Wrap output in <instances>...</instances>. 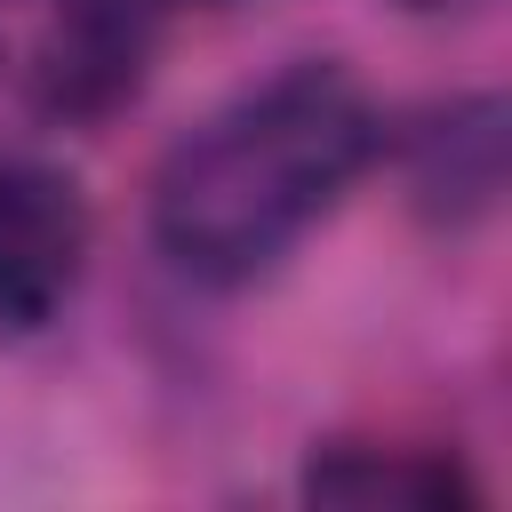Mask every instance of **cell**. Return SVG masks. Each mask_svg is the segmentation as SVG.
<instances>
[{
    "mask_svg": "<svg viewBox=\"0 0 512 512\" xmlns=\"http://www.w3.org/2000/svg\"><path fill=\"white\" fill-rule=\"evenodd\" d=\"M88 192L56 160H0V336H40L64 320L88 272Z\"/></svg>",
    "mask_w": 512,
    "mask_h": 512,
    "instance_id": "7a4b0ae2",
    "label": "cell"
},
{
    "mask_svg": "<svg viewBox=\"0 0 512 512\" xmlns=\"http://www.w3.org/2000/svg\"><path fill=\"white\" fill-rule=\"evenodd\" d=\"M376 152L384 120L368 88L344 64L304 56L168 144L152 168V240L184 280L248 288L344 208Z\"/></svg>",
    "mask_w": 512,
    "mask_h": 512,
    "instance_id": "6da1fadb",
    "label": "cell"
},
{
    "mask_svg": "<svg viewBox=\"0 0 512 512\" xmlns=\"http://www.w3.org/2000/svg\"><path fill=\"white\" fill-rule=\"evenodd\" d=\"M408 16H448V8H472V0H400Z\"/></svg>",
    "mask_w": 512,
    "mask_h": 512,
    "instance_id": "5b68a950",
    "label": "cell"
},
{
    "mask_svg": "<svg viewBox=\"0 0 512 512\" xmlns=\"http://www.w3.org/2000/svg\"><path fill=\"white\" fill-rule=\"evenodd\" d=\"M312 504H352V512H464L480 504V480L464 472L456 448L432 440H328L304 464Z\"/></svg>",
    "mask_w": 512,
    "mask_h": 512,
    "instance_id": "277c9868",
    "label": "cell"
},
{
    "mask_svg": "<svg viewBox=\"0 0 512 512\" xmlns=\"http://www.w3.org/2000/svg\"><path fill=\"white\" fill-rule=\"evenodd\" d=\"M504 160H512V112L504 96H448L400 136V184L408 208L432 232H472L504 200Z\"/></svg>",
    "mask_w": 512,
    "mask_h": 512,
    "instance_id": "3957f363",
    "label": "cell"
}]
</instances>
